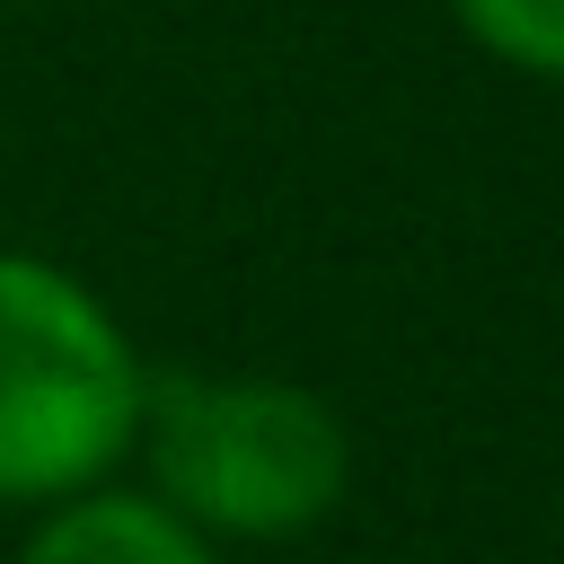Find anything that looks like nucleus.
I'll list each match as a JSON object with an SVG mask.
<instances>
[{
    "label": "nucleus",
    "mask_w": 564,
    "mask_h": 564,
    "mask_svg": "<svg viewBox=\"0 0 564 564\" xmlns=\"http://www.w3.org/2000/svg\"><path fill=\"white\" fill-rule=\"evenodd\" d=\"M449 9L494 62L529 79H564V0H449Z\"/></svg>",
    "instance_id": "20e7f679"
},
{
    "label": "nucleus",
    "mask_w": 564,
    "mask_h": 564,
    "mask_svg": "<svg viewBox=\"0 0 564 564\" xmlns=\"http://www.w3.org/2000/svg\"><path fill=\"white\" fill-rule=\"evenodd\" d=\"M159 511L194 538H308L352 494V432L300 379H203L167 370L141 397Z\"/></svg>",
    "instance_id": "f257e3e1"
},
{
    "label": "nucleus",
    "mask_w": 564,
    "mask_h": 564,
    "mask_svg": "<svg viewBox=\"0 0 564 564\" xmlns=\"http://www.w3.org/2000/svg\"><path fill=\"white\" fill-rule=\"evenodd\" d=\"M150 370L115 308L44 264L0 247V502H79L141 441Z\"/></svg>",
    "instance_id": "f03ea898"
},
{
    "label": "nucleus",
    "mask_w": 564,
    "mask_h": 564,
    "mask_svg": "<svg viewBox=\"0 0 564 564\" xmlns=\"http://www.w3.org/2000/svg\"><path fill=\"white\" fill-rule=\"evenodd\" d=\"M18 564H220V555L150 494H79L26 529Z\"/></svg>",
    "instance_id": "7ed1b4c3"
}]
</instances>
